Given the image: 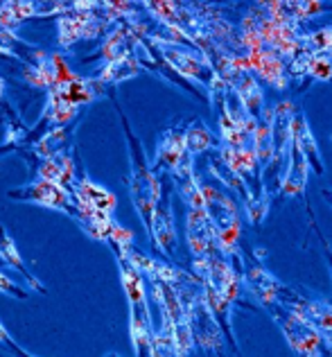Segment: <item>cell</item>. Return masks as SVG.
I'll use <instances>...</instances> for the list:
<instances>
[{
    "mask_svg": "<svg viewBox=\"0 0 332 357\" xmlns=\"http://www.w3.org/2000/svg\"><path fill=\"white\" fill-rule=\"evenodd\" d=\"M208 100L213 102L220 122V158L224 165L240 178L246 190V213L253 224L267 215V185L262 181V170L255 156V122L233 93L217 77L208 89Z\"/></svg>",
    "mask_w": 332,
    "mask_h": 357,
    "instance_id": "6da1fadb",
    "label": "cell"
},
{
    "mask_svg": "<svg viewBox=\"0 0 332 357\" xmlns=\"http://www.w3.org/2000/svg\"><path fill=\"white\" fill-rule=\"evenodd\" d=\"M120 116H122V125H125V134L129 140V158H131L129 190H131V197H134L136 208L142 215V222H145L147 227H151V215H154V206L160 197V181L156 178V174L149 170V165L145 161V149H142L140 140L134 136V131H131L122 111H120Z\"/></svg>",
    "mask_w": 332,
    "mask_h": 357,
    "instance_id": "7a4b0ae2",
    "label": "cell"
},
{
    "mask_svg": "<svg viewBox=\"0 0 332 357\" xmlns=\"http://www.w3.org/2000/svg\"><path fill=\"white\" fill-rule=\"evenodd\" d=\"M237 39H240L242 57L255 77H260L262 82H267L269 86L278 91L287 89L289 77H287V68H285V61L271 48H267V45L262 43L258 32H255L244 18L240 27H237Z\"/></svg>",
    "mask_w": 332,
    "mask_h": 357,
    "instance_id": "3957f363",
    "label": "cell"
},
{
    "mask_svg": "<svg viewBox=\"0 0 332 357\" xmlns=\"http://www.w3.org/2000/svg\"><path fill=\"white\" fill-rule=\"evenodd\" d=\"M199 190H202V197H204L206 215L217 233L220 251L226 253V256L240 258V253H237V240H240V213H237L235 202L226 192L217 190V188L208 185V183H199Z\"/></svg>",
    "mask_w": 332,
    "mask_h": 357,
    "instance_id": "277c9868",
    "label": "cell"
},
{
    "mask_svg": "<svg viewBox=\"0 0 332 357\" xmlns=\"http://www.w3.org/2000/svg\"><path fill=\"white\" fill-rule=\"evenodd\" d=\"M276 305H282L285 310H289L292 314H296L301 321H305L308 326L315 328L321 337V342H328L332 349V307L330 305L301 296L299 289H292L282 283L276 294Z\"/></svg>",
    "mask_w": 332,
    "mask_h": 357,
    "instance_id": "5b68a950",
    "label": "cell"
},
{
    "mask_svg": "<svg viewBox=\"0 0 332 357\" xmlns=\"http://www.w3.org/2000/svg\"><path fill=\"white\" fill-rule=\"evenodd\" d=\"M158 50L163 61L179 75V77L195 79L202 84L204 89H211L215 84L217 73L213 70L211 61H208L197 48H186L181 43H158Z\"/></svg>",
    "mask_w": 332,
    "mask_h": 357,
    "instance_id": "8992f818",
    "label": "cell"
},
{
    "mask_svg": "<svg viewBox=\"0 0 332 357\" xmlns=\"http://www.w3.org/2000/svg\"><path fill=\"white\" fill-rule=\"evenodd\" d=\"M269 314L273 317V321L280 326V331L285 335V340L292 346V351L301 357H319L321 353V337L312 326L305 321H301L296 314H292L289 310H285L282 305L271 303L267 305Z\"/></svg>",
    "mask_w": 332,
    "mask_h": 357,
    "instance_id": "52a82bcc",
    "label": "cell"
},
{
    "mask_svg": "<svg viewBox=\"0 0 332 357\" xmlns=\"http://www.w3.org/2000/svg\"><path fill=\"white\" fill-rule=\"evenodd\" d=\"M294 105L292 102H278L276 107H271V161L264 167L262 181L264 178H276L278 188V174L282 161H287L289 143H292V116H294Z\"/></svg>",
    "mask_w": 332,
    "mask_h": 357,
    "instance_id": "ba28073f",
    "label": "cell"
},
{
    "mask_svg": "<svg viewBox=\"0 0 332 357\" xmlns=\"http://www.w3.org/2000/svg\"><path fill=\"white\" fill-rule=\"evenodd\" d=\"M122 278H125V287L131 301V335H134L136 351L142 353L151 344L145 289H142V280L138 276V271L134 269V265H122Z\"/></svg>",
    "mask_w": 332,
    "mask_h": 357,
    "instance_id": "9c48e42d",
    "label": "cell"
},
{
    "mask_svg": "<svg viewBox=\"0 0 332 357\" xmlns=\"http://www.w3.org/2000/svg\"><path fill=\"white\" fill-rule=\"evenodd\" d=\"M188 240L197 258L206 256H220V242L217 233L208 220L204 206H190L188 211Z\"/></svg>",
    "mask_w": 332,
    "mask_h": 357,
    "instance_id": "30bf717a",
    "label": "cell"
},
{
    "mask_svg": "<svg viewBox=\"0 0 332 357\" xmlns=\"http://www.w3.org/2000/svg\"><path fill=\"white\" fill-rule=\"evenodd\" d=\"M9 197H12V199H21V202L50 206V208H61L68 213H73V208H75L70 195L63 185L52 183V181H43V178H39V181H34L30 185L14 188V190H9Z\"/></svg>",
    "mask_w": 332,
    "mask_h": 357,
    "instance_id": "8fae6325",
    "label": "cell"
},
{
    "mask_svg": "<svg viewBox=\"0 0 332 357\" xmlns=\"http://www.w3.org/2000/svg\"><path fill=\"white\" fill-rule=\"evenodd\" d=\"M308 172H310V165L305 161V156L301 154V149L292 140L289 152H287V170H285V176L280 178L278 190L285 197L303 195L305 192V185H308Z\"/></svg>",
    "mask_w": 332,
    "mask_h": 357,
    "instance_id": "7c38bea8",
    "label": "cell"
},
{
    "mask_svg": "<svg viewBox=\"0 0 332 357\" xmlns=\"http://www.w3.org/2000/svg\"><path fill=\"white\" fill-rule=\"evenodd\" d=\"M188 156L190 154L186 149V131L181 127H172V129H167L163 136H160L154 167H165V170L174 172Z\"/></svg>",
    "mask_w": 332,
    "mask_h": 357,
    "instance_id": "4fadbf2b",
    "label": "cell"
},
{
    "mask_svg": "<svg viewBox=\"0 0 332 357\" xmlns=\"http://www.w3.org/2000/svg\"><path fill=\"white\" fill-rule=\"evenodd\" d=\"M292 140L301 149V154L305 156V161L312 170H315L317 174H324L326 167H324V161H321L319 145H317L315 136H312L310 125H308L303 111H294V116H292Z\"/></svg>",
    "mask_w": 332,
    "mask_h": 357,
    "instance_id": "5bb4252c",
    "label": "cell"
},
{
    "mask_svg": "<svg viewBox=\"0 0 332 357\" xmlns=\"http://www.w3.org/2000/svg\"><path fill=\"white\" fill-rule=\"evenodd\" d=\"M246 287L249 292L260 301V303L267 307L271 303H276V294H278V287H280V280L273 278L271 274L264 267H249L242 274Z\"/></svg>",
    "mask_w": 332,
    "mask_h": 357,
    "instance_id": "9a60e30c",
    "label": "cell"
},
{
    "mask_svg": "<svg viewBox=\"0 0 332 357\" xmlns=\"http://www.w3.org/2000/svg\"><path fill=\"white\" fill-rule=\"evenodd\" d=\"M75 195H77V202L82 206L100 213H111L116 208V197H113L109 190H104L98 183H93L89 176H82L80 181H75Z\"/></svg>",
    "mask_w": 332,
    "mask_h": 357,
    "instance_id": "2e32d148",
    "label": "cell"
},
{
    "mask_svg": "<svg viewBox=\"0 0 332 357\" xmlns=\"http://www.w3.org/2000/svg\"><path fill=\"white\" fill-rule=\"evenodd\" d=\"M151 231H154V238L160 244V249L172 253L174 247V227H172V215H169V199L163 197V190H160V197L154 206V215H151Z\"/></svg>",
    "mask_w": 332,
    "mask_h": 357,
    "instance_id": "e0dca14e",
    "label": "cell"
},
{
    "mask_svg": "<svg viewBox=\"0 0 332 357\" xmlns=\"http://www.w3.org/2000/svg\"><path fill=\"white\" fill-rule=\"evenodd\" d=\"M0 260H3L7 267H12V269H16V271H21L23 278L27 280V285H30L32 289H36V292H41V294L45 292V287L30 274V271H27L25 262H23V258H21V253H18V249H16V244H14L12 236H9L7 229L3 227V224H0Z\"/></svg>",
    "mask_w": 332,
    "mask_h": 357,
    "instance_id": "ac0fdd59",
    "label": "cell"
},
{
    "mask_svg": "<svg viewBox=\"0 0 332 357\" xmlns=\"http://www.w3.org/2000/svg\"><path fill=\"white\" fill-rule=\"evenodd\" d=\"M183 131H186V149H188L190 156L204 154V152H208V149L217 147V140L211 134V129H208L199 118L190 122Z\"/></svg>",
    "mask_w": 332,
    "mask_h": 357,
    "instance_id": "d6986e66",
    "label": "cell"
},
{
    "mask_svg": "<svg viewBox=\"0 0 332 357\" xmlns=\"http://www.w3.org/2000/svg\"><path fill=\"white\" fill-rule=\"evenodd\" d=\"M0 292H5V294L14 296V298H27L25 289L21 285H16L14 280H9L5 274H0Z\"/></svg>",
    "mask_w": 332,
    "mask_h": 357,
    "instance_id": "ffe728a7",
    "label": "cell"
},
{
    "mask_svg": "<svg viewBox=\"0 0 332 357\" xmlns=\"http://www.w3.org/2000/svg\"><path fill=\"white\" fill-rule=\"evenodd\" d=\"M0 342H3V344H7L9 346V349H12L18 357H32V355H27L23 349H18V346L14 344V340H12V337H9L7 335V331H5V328H0Z\"/></svg>",
    "mask_w": 332,
    "mask_h": 357,
    "instance_id": "44dd1931",
    "label": "cell"
},
{
    "mask_svg": "<svg viewBox=\"0 0 332 357\" xmlns=\"http://www.w3.org/2000/svg\"><path fill=\"white\" fill-rule=\"evenodd\" d=\"M16 149H18V143H14V140H9V143L0 145V158L7 156V154H12V152H16Z\"/></svg>",
    "mask_w": 332,
    "mask_h": 357,
    "instance_id": "7402d4cb",
    "label": "cell"
},
{
    "mask_svg": "<svg viewBox=\"0 0 332 357\" xmlns=\"http://www.w3.org/2000/svg\"><path fill=\"white\" fill-rule=\"evenodd\" d=\"M326 256H328V260H330V271H332V251H330L328 244H326Z\"/></svg>",
    "mask_w": 332,
    "mask_h": 357,
    "instance_id": "603a6c76",
    "label": "cell"
},
{
    "mask_svg": "<svg viewBox=\"0 0 332 357\" xmlns=\"http://www.w3.org/2000/svg\"><path fill=\"white\" fill-rule=\"evenodd\" d=\"M328 197H330V199H332V192H328Z\"/></svg>",
    "mask_w": 332,
    "mask_h": 357,
    "instance_id": "cb8c5ba5",
    "label": "cell"
},
{
    "mask_svg": "<svg viewBox=\"0 0 332 357\" xmlns=\"http://www.w3.org/2000/svg\"><path fill=\"white\" fill-rule=\"evenodd\" d=\"M299 357H301V355H299Z\"/></svg>",
    "mask_w": 332,
    "mask_h": 357,
    "instance_id": "d4e9b609",
    "label": "cell"
}]
</instances>
